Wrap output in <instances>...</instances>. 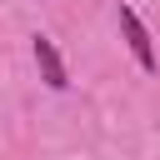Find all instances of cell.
Returning a JSON list of instances; mask_svg holds the SVG:
<instances>
[{"label":"cell","instance_id":"1","mask_svg":"<svg viewBox=\"0 0 160 160\" xmlns=\"http://www.w3.org/2000/svg\"><path fill=\"white\" fill-rule=\"evenodd\" d=\"M115 20H120V35H125V50H130V60H135L145 75H155V70H160V55H155V40H150L145 20L135 15V5H125V0H120Z\"/></svg>","mask_w":160,"mask_h":160},{"label":"cell","instance_id":"2","mask_svg":"<svg viewBox=\"0 0 160 160\" xmlns=\"http://www.w3.org/2000/svg\"><path fill=\"white\" fill-rule=\"evenodd\" d=\"M30 55H35V70H40V80H45L55 95H60V90H70V70H65V55L55 50V40H50V35H40V30H35V35H30Z\"/></svg>","mask_w":160,"mask_h":160}]
</instances>
